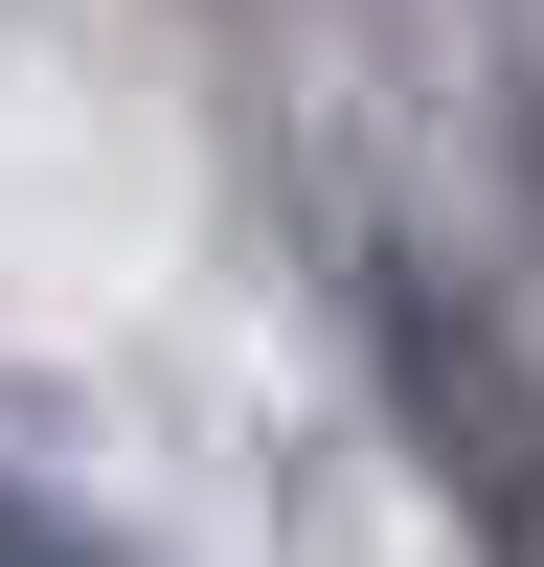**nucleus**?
<instances>
[{
	"label": "nucleus",
	"mask_w": 544,
	"mask_h": 567,
	"mask_svg": "<svg viewBox=\"0 0 544 567\" xmlns=\"http://www.w3.org/2000/svg\"><path fill=\"white\" fill-rule=\"evenodd\" d=\"M363 363H386V432L431 454L453 545H477V567H544V363L499 341L431 250H363Z\"/></svg>",
	"instance_id": "nucleus-1"
},
{
	"label": "nucleus",
	"mask_w": 544,
	"mask_h": 567,
	"mask_svg": "<svg viewBox=\"0 0 544 567\" xmlns=\"http://www.w3.org/2000/svg\"><path fill=\"white\" fill-rule=\"evenodd\" d=\"M0 567H91V545H69V523H45V499H23V477H0Z\"/></svg>",
	"instance_id": "nucleus-2"
}]
</instances>
